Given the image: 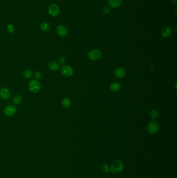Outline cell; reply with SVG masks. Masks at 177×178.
Instances as JSON below:
<instances>
[{
  "label": "cell",
  "instance_id": "obj_1",
  "mask_svg": "<svg viewBox=\"0 0 177 178\" xmlns=\"http://www.w3.org/2000/svg\"><path fill=\"white\" fill-rule=\"evenodd\" d=\"M123 167L124 164L123 163L119 160H117L111 164L110 170L114 174H118L122 171Z\"/></svg>",
  "mask_w": 177,
  "mask_h": 178
},
{
  "label": "cell",
  "instance_id": "obj_6",
  "mask_svg": "<svg viewBox=\"0 0 177 178\" xmlns=\"http://www.w3.org/2000/svg\"><path fill=\"white\" fill-rule=\"evenodd\" d=\"M160 127L159 123L156 121H152L148 125V133L151 134H156L159 130Z\"/></svg>",
  "mask_w": 177,
  "mask_h": 178
},
{
  "label": "cell",
  "instance_id": "obj_13",
  "mask_svg": "<svg viewBox=\"0 0 177 178\" xmlns=\"http://www.w3.org/2000/svg\"><path fill=\"white\" fill-rule=\"evenodd\" d=\"M48 67L51 70L56 71L59 69V64L55 61H51L48 64Z\"/></svg>",
  "mask_w": 177,
  "mask_h": 178
},
{
  "label": "cell",
  "instance_id": "obj_5",
  "mask_svg": "<svg viewBox=\"0 0 177 178\" xmlns=\"http://www.w3.org/2000/svg\"><path fill=\"white\" fill-rule=\"evenodd\" d=\"M101 55L102 53L100 50H94L89 52L88 53V57L90 60L95 61L100 59V57H101Z\"/></svg>",
  "mask_w": 177,
  "mask_h": 178
},
{
  "label": "cell",
  "instance_id": "obj_7",
  "mask_svg": "<svg viewBox=\"0 0 177 178\" xmlns=\"http://www.w3.org/2000/svg\"><path fill=\"white\" fill-rule=\"evenodd\" d=\"M16 112V108L12 105H7L4 109V114L6 116L11 117L15 115Z\"/></svg>",
  "mask_w": 177,
  "mask_h": 178
},
{
  "label": "cell",
  "instance_id": "obj_15",
  "mask_svg": "<svg viewBox=\"0 0 177 178\" xmlns=\"http://www.w3.org/2000/svg\"><path fill=\"white\" fill-rule=\"evenodd\" d=\"M120 84L118 82H113L110 86V89L112 92H118L120 89Z\"/></svg>",
  "mask_w": 177,
  "mask_h": 178
},
{
  "label": "cell",
  "instance_id": "obj_4",
  "mask_svg": "<svg viewBox=\"0 0 177 178\" xmlns=\"http://www.w3.org/2000/svg\"><path fill=\"white\" fill-rule=\"evenodd\" d=\"M60 73L61 74L65 77H71L74 73L73 68L68 65H65L61 67L60 69Z\"/></svg>",
  "mask_w": 177,
  "mask_h": 178
},
{
  "label": "cell",
  "instance_id": "obj_11",
  "mask_svg": "<svg viewBox=\"0 0 177 178\" xmlns=\"http://www.w3.org/2000/svg\"><path fill=\"white\" fill-rule=\"evenodd\" d=\"M173 29L170 27L166 26L162 28L161 31V34L164 38H168L170 37L172 33Z\"/></svg>",
  "mask_w": 177,
  "mask_h": 178
},
{
  "label": "cell",
  "instance_id": "obj_24",
  "mask_svg": "<svg viewBox=\"0 0 177 178\" xmlns=\"http://www.w3.org/2000/svg\"><path fill=\"white\" fill-rule=\"evenodd\" d=\"M58 61H59V64L60 65H64L66 63V59L63 56H60V57H59V59H58Z\"/></svg>",
  "mask_w": 177,
  "mask_h": 178
},
{
  "label": "cell",
  "instance_id": "obj_23",
  "mask_svg": "<svg viewBox=\"0 0 177 178\" xmlns=\"http://www.w3.org/2000/svg\"><path fill=\"white\" fill-rule=\"evenodd\" d=\"M103 13L104 15H106L110 13L111 12V9L110 7L109 6H105L103 10Z\"/></svg>",
  "mask_w": 177,
  "mask_h": 178
},
{
  "label": "cell",
  "instance_id": "obj_17",
  "mask_svg": "<svg viewBox=\"0 0 177 178\" xmlns=\"http://www.w3.org/2000/svg\"><path fill=\"white\" fill-rule=\"evenodd\" d=\"M33 73L32 71L30 70L29 69L25 70L23 72V76L24 77V78H27V79H29L30 78H31L33 76Z\"/></svg>",
  "mask_w": 177,
  "mask_h": 178
},
{
  "label": "cell",
  "instance_id": "obj_22",
  "mask_svg": "<svg viewBox=\"0 0 177 178\" xmlns=\"http://www.w3.org/2000/svg\"><path fill=\"white\" fill-rule=\"evenodd\" d=\"M33 77L35 80H39L42 77V74L40 72H36L34 74Z\"/></svg>",
  "mask_w": 177,
  "mask_h": 178
},
{
  "label": "cell",
  "instance_id": "obj_12",
  "mask_svg": "<svg viewBox=\"0 0 177 178\" xmlns=\"http://www.w3.org/2000/svg\"><path fill=\"white\" fill-rule=\"evenodd\" d=\"M125 74H126V70L123 67H118L115 71V74L116 77H117L118 78H123Z\"/></svg>",
  "mask_w": 177,
  "mask_h": 178
},
{
  "label": "cell",
  "instance_id": "obj_2",
  "mask_svg": "<svg viewBox=\"0 0 177 178\" xmlns=\"http://www.w3.org/2000/svg\"><path fill=\"white\" fill-rule=\"evenodd\" d=\"M28 88L32 93H38L41 89V84L36 80L33 79L31 80L28 84Z\"/></svg>",
  "mask_w": 177,
  "mask_h": 178
},
{
  "label": "cell",
  "instance_id": "obj_19",
  "mask_svg": "<svg viewBox=\"0 0 177 178\" xmlns=\"http://www.w3.org/2000/svg\"><path fill=\"white\" fill-rule=\"evenodd\" d=\"M101 170L104 173H108L110 171L109 165L106 163H103L101 166Z\"/></svg>",
  "mask_w": 177,
  "mask_h": 178
},
{
  "label": "cell",
  "instance_id": "obj_18",
  "mask_svg": "<svg viewBox=\"0 0 177 178\" xmlns=\"http://www.w3.org/2000/svg\"><path fill=\"white\" fill-rule=\"evenodd\" d=\"M22 97L20 95H17L15 96L13 99V103L15 105H19L21 103Z\"/></svg>",
  "mask_w": 177,
  "mask_h": 178
},
{
  "label": "cell",
  "instance_id": "obj_21",
  "mask_svg": "<svg viewBox=\"0 0 177 178\" xmlns=\"http://www.w3.org/2000/svg\"><path fill=\"white\" fill-rule=\"evenodd\" d=\"M7 30L8 31V32L9 33H12L14 32L15 31V28H14V26L11 24H10L7 25Z\"/></svg>",
  "mask_w": 177,
  "mask_h": 178
},
{
  "label": "cell",
  "instance_id": "obj_16",
  "mask_svg": "<svg viewBox=\"0 0 177 178\" xmlns=\"http://www.w3.org/2000/svg\"><path fill=\"white\" fill-rule=\"evenodd\" d=\"M61 104L62 106L66 108H68L71 106V102L70 100L68 97H64L61 100Z\"/></svg>",
  "mask_w": 177,
  "mask_h": 178
},
{
  "label": "cell",
  "instance_id": "obj_20",
  "mask_svg": "<svg viewBox=\"0 0 177 178\" xmlns=\"http://www.w3.org/2000/svg\"><path fill=\"white\" fill-rule=\"evenodd\" d=\"M159 114V112H158L157 110H156V109H153L151 112L150 115H151V117L152 119H155L158 117Z\"/></svg>",
  "mask_w": 177,
  "mask_h": 178
},
{
  "label": "cell",
  "instance_id": "obj_14",
  "mask_svg": "<svg viewBox=\"0 0 177 178\" xmlns=\"http://www.w3.org/2000/svg\"><path fill=\"white\" fill-rule=\"evenodd\" d=\"M40 29L42 31L45 32H47L50 30L51 26L49 23H48V22L44 21V22L41 23L40 25Z\"/></svg>",
  "mask_w": 177,
  "mask_h": 178
},
{
  "label": "cell",
  "instance_id": "obj_3",
  "mask_svg": "<svg viewBox=\"0 0 177 178\" xmlns=\"http://www.w3.org/2000/svg\"><path fill=\"white\" fill-rule=\"evenodd\" d=\"M48 14L53 17H57L60 13V8L59 6L56 4H50L48 8Z\"/></svg>",
  "mask_w": 177,
  "mask_h": 178
},
{
  "label": "cell",
  "instance_id": "obj_8",
  "mask_svg": "<svg viewBox=\"0 0 177 178\" xmlns=\"http://www.w3.org/2000/svg\"><path fill=\"white\" fill-rule=\"evenodd\" d=\"M56 31L58 35L61 37H65L68 34V32L67 28L63 25L58 26L57 27Z\"/></svg>",
  "mask_w": 177,
  "mask_h": 178
},
{
  "label": "cell",
  "instance_id": "obj_25",
  "mask_svg": "<svg viewBox=\"0 0 177 178\" xmlns=\"http://www.w3.org/2000/svg\"><path fill=\"white\" fill-rule=\"evenodd\" d=\"M171 1L174 4H175V5H177V0H171Z\"/></svg>",
  "mask_w": 177,
  "mask_h": 178
},
{
  "label": "cell",
  "instance_id": "obj_10",
  "mask_svg": "<svg viewBox=\"0 0 177 178\" xmlns=\"http://www.w3.org/2000/svg\"><path fill=\"white\" fill-rule=\"evenodd\" d=\"M109 6L113 8H117L121 6L123 0H108Z\"/></svg>",
  "mask_w": 177,
  "mask_h": 178
},
{
  "label": "cell",
  "instance_id": "obj_9",
  "mask_svg": "<svg viewBox=\"0 0 177 178\" xmlns=\"http://www.w3.org/2000/svg\"><path fill=\"white\" fill-rule=\"evenodd\" d=\"M0 96L4 100H7L11 96V92L9 90L6 88L0 89Z\"/></svg>",
  "mask_w": 177,
  "mask_h": 178
}]
</instances>
